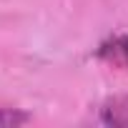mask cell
<instances>
[{
	"label": "cell",
	"instance_id": "cell-1",
	"mask_svg": "<svg viewBox=\"0 0 128 128\" xmlns=\"http://www.w3.org/2000/svg\"><path fill=\"white\" fill-rule=\"evenodd\" d=\"M96 58L113 70L128 73V33H116L100 40L96 48Z\"/></svg>",
	"mask_w": 128,
	"mask_h": 128
},
{
	"label": "cell",
	"instance_id": "cell-2",
	"mask_svg": "<svg viewBox=\"0 0 128 128\" xmlns=\"http://www.w3.org/2000/svg\"><path fill=\"white\" fill-rule=\"evenodd\" d=\"M100 123L113 126V128H128V93L123 96H113L100 106L98 113Z\"/></svg>",
	"mask_w": 128,
	"mask_h": 128
},
{
	"label": "cell",
	"instance_id": "cell-3",
	"mask_svg": "<svg viewBox=\"0 0 128 128\" xmlns=\"http://www.w3.org/2000/svg\"><path fill=\"white\" fill-rule=\"evenodd\" d=\"M30 120H33V116L20 108H0V128H15V126H25Z\"/></svg>",
	"mask_w": 128,
	"mask_h": 128
}]
</instances>
